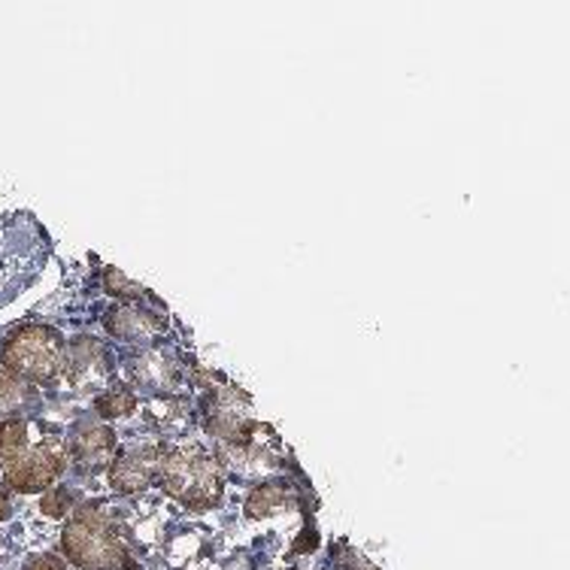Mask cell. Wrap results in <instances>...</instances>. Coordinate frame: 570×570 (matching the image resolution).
I'll use <instances>...</instances> for the list:
<instances>
[{
	"label": "cell",
	"mask_w": 570,
	"mask_h": 570,
	"mask_svg": "<svg viewBox=\"0 0 570 570\" xmlns=\"http://www.w3.org/2000/svg\"><path fill=\"white\" fill-rule=\"evenodd\" d=\"M155 485L188 510H213L222 501V471L207 452H167L155 468Z\"/></svg>",
	"instance_id": "cell-1"
},
{
	"label": "cell",
	"mask_w": 570,
	"mask_h": 570,
	"mask_svg": "<svg viewBox=\"0 0 570 570\" xmlns=\"http://www.w3.org/2000/svg\"><path fill=\"white\" fill-rule=\"evenodd\" d=\"M65 559L79 570H119L128 559L125 543L98 510H82L61 534Z\"/></svg>",
	"instance_id": "cell-2"
},
{
	"label": "cell",
	"mask_w": 570,
	"mask_h": 570,
	"mask_svg": "<svg viewBox=\"0 0 570 570\" xmlns=\"http://www.w3.org/2000/svg\"><path fill=\"white\" fill-rule=\"evenodd\" d=\"M0 362L24 383H49L65 364V341L58 331L28 325L3 343Z\"/></svg>",
	"instance_id": "cell-3"
},
{
	"label": "cell",
	"mask_w": 570,
	"mask_h": 570,
	"mask_svg": "<svg viewBox=\"0 0 570 570\" xmlns=\"http://www.w3.org/2000/svg\"><path fill=\"white\" fill-rule=\"evenodd\" d=\"M65 450H58L56 443L31 446V440H28V446L3 464V483L22 494L43 492L65 473Z\"/></svg>",
	"instance_id": "cell-4"
},
{
	"label": "cell",
	"mask_w": 570,
	"mask_h": 570,
	"mask_svg": "<svg viewBox=\"0 0 570 570\" xmlns=\"http://www.w3.org/2000/svg\"><path fill=\"white\" fill-rule=\"evenodd\" d=\"M155 468H158V452H155L153 446L125 450L119 459L112 461L110 485L121 494L140 492V489H146V485L153 483Z\"/></svg>",
	"instance_id": "cell-5"
},
{
	"label": "cell",
	"mask_w": 570,
	"mask_h": 570,
	"mask_svg": "<svg viewBox=\"0 0 570 570\" xmlns=\"http://www.w3.org/2000/svg\"><path fill=\"white\" fill-rule=\"evenodd\" d=\"M112 446H116V434L110 428H79L70 440V452L79 461H104V455H110Z\"/></svg>",
	"instance_id": "cell-6"
},
{
	"label": "cell",
	"mask_w": 570,
	"mask_h": 570,
	"mask_svg": "<svg viewBox=\"0 0 570 570\" xmlns=\"http://www.w3.org/2000/svg\"><path fill=\"white\" fill-rule=\"evenodd\" d=\"M33 389L24 380H19L16 373H10L7 367H0V416L16 419L19 410L31 404Z\"/></svg>",
	"instance_id": "cell-7"
},
{
	"label": "cell",
	"mask_w": 570,
	"mask_h": 570,
	"mask_svg": "<svg viewBox=\"0 0 570 570\" xmlns=\"http://www.w3.org/2000/svg\"><path fill=\"white\" fill-rule=\"evenodd\" d=\"M285 504H288V489L279 483H264L258 485L253 494H249V501H246V513L253 515H271L276 513V510H285Z\"/></svg>",
	"instance_id": "cell-8"
},
{
	"label": "cell",
	"mask_w": 570,
	"mask_h": 570,
	"mask_svg": "<svg viewBox=\"0 0 570 570\" xmlns=\"http://www.w3.org/2000/svg\"><path fill=\"white\" fill-rule=\"evenodd\" d=\"M28 431H31V428H28L24 419H7V422L0 425V461H3V464L10 459H16V455L28 446V440H31Z\"/></svg>",
	"instance_id": "cell-9"
},
{
	"label": "cell",
	"mask_w": 570,
	"mask_h": 570,
	"mask_svg": "<svg viewBox=\"0 0 570 570\" xmlns=\"http://www.w3.org/2000/svg\"><path fill=\"white\" fill-rule=\"evenodd\" d=\"M134 406H137V397H134V392L128 385H116V389H110V392H104V395L98 397L100 416L107 419L128 416Z\"/></svg>",
	"instance_id": "cell-10"
},
{
	"label": "cell",
	"mask_w": 570,
	"mask_h": 570,
	"mask_svg": "<svg viewBox=\"0 0 570 570\" xmlns=\"http://www.w3.org/2000/svg\"><path fill=\"white\" fill-rule=\"evenodd\" d=\"M110 331H116L119 337H142L155 331V322L146 313H131V309H121L116 316H110Z\"/></svg>",
	"instance_id": "cell-11"
},
{
	"label": "cell",
	"mask_w": 570,
	"mask_h": 570,
	"mask_svg": "<svg viewBox=\"0 0 570 570\" xmlns=\"http://www.w3.org/2000/svg\"><path fill=\"white\" fill-rule=\"evenodd\" d=\"M107 292L116 297H137L140 295V285H134L131 279H125V276L119 274V271H107Z\"/></svg>",
	"instance_id": "cell-12"
},
{
	"label": "cell",
	"mask_w": 570,
	"mask_h": 570,
	"mask_svg": "<svg viewBox=\"0 0 570 570\" xmlns=\"http://www.w3.org/2000/svg\"><path fill=\"white\" fill-rule=\"evenodd\" d=\"M24 570H70L65 561L58 559V556H37V559L28 561V568Z\"/></svg>",
	"instance_id": "cell-13"
},
{
	"label": "cell",
	"mask_w": 570,
	"mask_h": 570,
	"mask_svg": "<svg viewBox=\"0 0 570 570\" xmlns=\"http://www.w3.org/2000/svg\"><path fill=\"white\" fill-rule=\"evenodd\" d=\"M341 568L343 570H376L371 561H364L358 552H346V559L341 561Z\"/></svg>",
	"instance_id": "cell-14"
},
{
	"label": "cell",
	"mask_w": 570,
	"mask_h": 570,
	"mask_svg": "<svg viewBox=\"0 0 570 570\" xmlns=\"http://www.w3.org/2000/svg\"><path fill=\"white\" fill-rule=\"evenodd\" d=\"M12 513V507H10V494H7V489L0 485V522L7 519V515Z\"/></svg>",
	"instance_id": "cell-15"
}]
</instances>
